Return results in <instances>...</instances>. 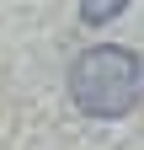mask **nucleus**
<instances>
[{
	"label": "nucleus",
	"instance_id": "obj_1",
	"mask_svg": "<svg viewBox=\"0 0 144 150\" xmlns=\"http://www.w3.org/2000/svg\"><path fill=\"white\" fill-rule=\"evenodd\" d=\"M139 91H144V64L123 43H96L69 64V102L85 118H101V123L128 118L139 107Z\"/></svg>",
	"mask_w": 144,
	"mask_h": 150
},
{
	"label": "nucleus",
	"instance_id": "obj_2",
	"mask_svg": "<svg viewBox=\"0 0 144 150\" xmlns=\"http://www.w3.org/2000/svg\"><path fill=\"white\" fill-rule=\"evenodd\" d=\"M123 11H128V0H80V16H85L91 27H107V22L123 16Z\"/></svg>",
	"mask_w": 144,
	"mask_h": 150
}]
</instances>
